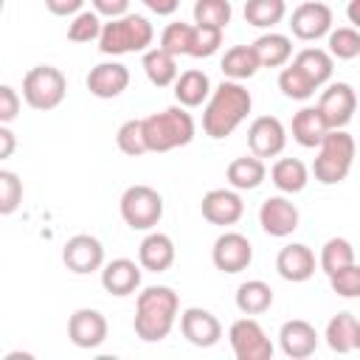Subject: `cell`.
Wrapping results in <instances>:
<instances>
[{
    "instance_id": "obj_1",
    "label": "cell",
    "mask_w": 360,
    "mask_h": 360,
    "mask_svg": "<svg viewBox=\"0 0 360 360\" xmlns=\"http://www.w3.org/2000/svg\"><path fill=\"white\" fill-rule=\"evenodd\" d=\"M253 110V96L242 82H231L225 79L222 84H217L208 98H205V110H202V132L214 141L228 138Z\"/></svg>"
},
{
    "instance_id": "obj_2",
    "label": "cell",
    "mask_w": 360,
    "mask_h": 360,
    "mask_svg": "<svg viewBox=\"0 0 360 360\" xmlns=\"http://www.w3.org/2000/svg\"><path fill=\"white\" fill-rule=\"evenodd\" d=\"M177 315H180L177 292L166 284H155V287H146L143 292H138L132 329L141 340L158 343V340L169 338L172 326L177 323Z\"/></svg>"
},
{
    "instance_id": "obj_3",
    "label": "cell",
    "mask_w": 360,
    "mask_h": 360,
    "mask_svg": "<svg viewBox=\"0 0 360 360\" xmlns=\"http://www.w3.org/2000/svg\"><path fill=\"white\" fill-rule=\"evenodd\" d=\"M143 124V141H146V152H172L180 149L186 143L194 141L197 124L191 118V112L186 107H166L160 112H152L146 118H141Z\"/></svg>"
},
{
    "instance_id": "obj_4",
    "label": "cell",
    "mask_w": 360,
    "mask_h": 360,
    "mask_svg": "<svg viewBox=\"0 0 360 360\" xmlns=\"http://www.w3.org/2000/svg\"><path fill=\"white\" fill-rule=\"evenodd\" d=\"M155 39V28L143 14H121L101 22L98 51L104 56H124V53H143Z\"/></svg>"
},
{
    "instance_id": "obj_5",
    "label": "cell",
    "mask_w": 360,
    "mask_h": 360,
    "mask_svg": "<svg viewBox=\"0 0 360 360\" xmlns=\"http://www.w3.org/2000/svg\"><path fill=\"white\" fill-rule=\"evenodd\" d=\"M315 149H318V155H315V163H312V174H315L318 183L335 186V183L349 177V172L354 166L357 143L346 129H329Z\"/></svg>"
},
{
    "instance_id": "obj_6",
    "label": "cell",
    "mask_w": 360,
    "mask_h": 360,
    "mask_svg": "<svg viewBox=\"0 0 360 360\" xmlns=\"http://www.w3.org/2000/svg\"><path fill=\"white\" fill-rule=\"evenodd\" d=\"M68 96V79L53 65H37L22 76V101L31 110H56Z\"/></svg>"
},
{
    "instance_id": "obj_7",
    "label": "cell",
    "mask_w": 360,
    "mask_h": 360,
    "mask_svg": "<svg viewBox=\"0 0 360 360\" xmlns=\"http://www.w3.org/2000/svg\"><path fill=\"white\" fill-rule=\"evenodd\" d=\"M121 219L132 231H152L163 217V197L158 188L135 183L121 194Z\"/></svg>"
},
{
    "instance_id": "obj_8",
    "label": "cell",
    "mask_w": 360,
    "mask_h": 360,
    "mask_svg": "<svg viewBox=\"0 0 360 360\" xmlns=\"http://www.w3.org/2000/svg\"><path fill=\"white\" fill-rule=\"evenodd\" d=\"M228 340H231V349H233L236 360H270L273 357V343H270L267 332L250 315L236 318L231 323Z\"/></svg>"
},
{
    "instance_id": "obj_9",
    "label": "cell",
    "mask_w": 360,
    "mask_h": 360,
    "mask_svg": "<svg viewBox=\"0 0 360 360\" xmlns=\"http://www.w3.org/2000/svg\"><path fill=\"white\" fill-rule=\"evenodd\" d=\"M315 107L323 115L329 129H346V124L354 118V110H357V93L349 82H332L318 96Z\"/></svg>"
},
{
    "instance_id": "obj_10",
    "label": "cell",
    "mask_w": 360,
    "mask_h": 360,
    "mask_svg": "<svg viewBox=\"0 0 360 360\" xmlns=\"http://www.w3.org/2000/svg\"><path fill=\"white\" fill-rule=\"evenodd\" d=\"M211 262L222 273H242L253 262V245H250V239L245 233L225 231V233L217 236V242L211 248Z\"/></svg>"
},
{
    "instance_id": "obj_11",
    "label": "cell",
    "mask_w": 360,
    "mask_h": 360,
    "mask_svg": "<svg viewBox=\"0 0 360 360\" xmlns=\"http://www.w3.org/2000/svg\"><path fill=\"white\" fill-rule=\"evenodd\" d=\"M290 31L304 42H315L326 37L332 31V8L323 0H307L295 6L290 14Z\"/></svg>"
},
{
    "instance_id": "obj_12",
    "label": "cell",
    "mask_w": 360,
    "mask_h": 360,
    "mask_svg": "<svg viewBox=\"0 0 360 360\" xmlns=\"http://www.w3.org/2000/svg\"><path fill=\"white\" fill-rule=\"evenodd\" d=\"M62 262L70 273L76 276H87V273H96L101 270L104 264V245L90 236V233H76L65 242L62 248Z\"/></svg>"
},
{
    "instance_id": "obj_13",
    "label": "cell",
    "mask_w": 360,
    "mask_h": 360,
    "mask_svg": "<svg viewBox=\"0 0 360 360\" xmlns=\"http://www.w3.org/2000/svg\"><path fill=\"white\" fill-rule=\"evenodd\" d=\"M248 146L256 158H276L287 146V129L276 115H259L248 127Z\"/></svg>"
},
{
    "instance_id": "obj_14",
    "label": "cell",
    "mask_w": 360,
    "mask_h": 360,
    "mask_svg": "<svg viewBox=\"0 0 360 360\" xmlns=\"http://www.w3.org/2000/svg\"><path fill=\"white\" fill-rule=\"evenodd\" d=\"M180 332L183 338L191 343V346H200V349H208L214 343H219L222 338V323L214 312L202 309V307H188L183 309L180 315Z\"/></svg>"
},
{
    "instance_id": "obj_15",
    "label": "cell",
    "mask_w": 360,
    "mask_h": 360,
    "mask_svg": "<svg viewBox=\"0 0 360 360\" xmlns=\"http://www.w3.org/2000/svg\"><path fill=\"white\" fill-rule=\"evenodd\" d=\"M200 211L202 217L211 222V225H236L245 214V202L239 197L236 188H211L202 194V202H200Z\"/></svg>"
},
{
    "instance_id": "obj_16",
    "label": "cell",
    "mask_w": 360,
    "mask_h": 360,
    "mask_svg": "<svg viewBox=\"0 0 360 360\" xmlns=\"http://www.w3.org/2000/svg\"><path fill=\"white\" fill-rule=\"evenodd\" d=\"M107 332H110L107 318L98 309L82 307V309H76L68 318V338L79 349H96V346H101L107 340Z\"/></svg>"
},
{
    "instance_id": "obj_17",
    "label": "cell",
    "mask_w": 360,
    "mask_h": 360,
    "mask_svg": "<svg viewBox=\"0 0 360 360\" xmlns=\"http://www.w3.org/2000/svg\"><path fill=\"white\" fill-rule=\"evenodd\" d=\"M298 222H301V214H298L295 202L287 200V197H281V194L267 197L262 202V208H259V225L270 236H278V239L281 236H290L298 228Z\"/></svg>"
},
{
    "instance_id": "obj_18",
    "label": "cell",
    "mask_w": 360,
    "mask_h": 360,
    "mask_svg": "<svg viewBox=\"0 0 360 360\" xmlns=\"http://www.w3.org/2000/svg\"><path fill=\"white\" fill-rule=\"evenodd\" d=\"M315 267H318V259L312 253V248L301 245V242H290L278 250L276 256V270L284 281H292V284H301V281H309L315 276Z\"/></svg>"
},
{
    "instance_id": "obj_19",
    "label": "cell",
    "mask_w": 360,
    "mask_h": 360,
    "mask_svg": "<svg viewBox=\"0 0 360 360\" xmlns=\"http://www.w3.org/2000/svg\"><path fill=\"white\" fill-rule=\"evenodd\" d=\"M84 84L96 98H118L129 87V68L121 62H98L90 68Z\"/></svg>"
},
{
    "instance_id": "obj_20",
    "label": "cell",
    "mask_w": 360,
    "mask_h": 360,
    "mask_svg": "<svg viewBox=\"0 0 360 360\" xmlns=\"http://www.w3.org/2000/svg\"><path fill=\"white\" fill-rule=\"evenodd\" d=\"M278 343H281V352L292 360H304L309 354H315L318 349V332L309 321L304 318H292V321H284L281 329H278Z\"/></svg>"
},
{
    "instance_id": "obj_21",
    "label": "cell",
    "mask_w": 360,
    "mask_h": 360,
    "mask_svg": "<svg viewBox=\"0 0 360 360\" xmlns=\"http://www.w3.org/2000/svg\"><path fill=\"white\" fill-rule=\"evenodd\" d=\"M101 287L110 295H132L141 287V264L132 259H112L107 264H101Z\"/></svg>"
},
{
    "instance_id": "obj_22",
    "label": "cell",
    "mask_w": 360,
    "mask_h": 360,
    "mask_svg": "<svg viewBox=\"0 0 360 360\" xmlns=\"http://www.w3.org/2000/svg\"><path fill=\"white\" fill-rule=\"evenodd\" d=\"M174 242L169 233H160V231H149L138 248V264L149 273H163L174 264Z\"/></svg>"
},
{
    "instance_id": "obj_23",
    "label": "cell",
    "mask_w": 360,
    "mask_h": 360,
    "mask_svg": "<svg viewBox=\"0 0 360 360\" xmlns=\"http://www.w3.org/2000/svg\"><path fill=\"white\" fill-rule=\"evenodd\" d=\"M326 346L338 354H352L360 349V321L354 312H338L326 323Z\"/></svg>"
},
{
    "instance_id": "obj_24",
    "label": "cell",
    "mask_w": 360,
    "mask_h": 360,
    "mask_svg": "<svg viewBox=\"0 0 360 360\" xmlns=\"http://www.w3.org/2000/svg\"><path fill=\"white\" fill-rule=\"evenodd\" d=\"M225 177H228V183H231V188H236V191H253V188H259V186L264 183L267 166H264V160L256 158V155H242V158H233V160L228 163Z\"/></svg>"
},
{
    "instance_id": "obj_25",
    "label": "cell",
    "mask_w": 360,
    "mask_h": 360,
    "mask_svg": "<svg viewBox=\"0 0 360 360\" xmlns=\"http://www.w3.org/2000/svg\"><path fill=\"white\" fill-rule=\"evenodd\" d=\"M208 93H211V79H208L205 70L191 68V70L177 73V79H174V98H177L180 107H186V110L188 107H200V104H205Z\"/></svg>"
},
{
    "instance_id": "obj_26",
    "label": "cell",
    "mask_w": 360,
    "mask_h": 360,
    "mask_svg": "<svg viewBox=\"0 0 360 360\" xmlns=\"http://www.w3.org/2000/svg\"><path fill=\"white\" fill-rule=\"evenodd\" d=\"M253 53L259 59V68H284L292 59V39L287 34L267 31L253 42Z\"/></svg>"
},
{
    "instance_id": "obj_27",
    "label": "cell",
    "mask_w": 360,
    "mask_h": 360,
    "mask_svg": "<svg viewBox=\"0 0 360 360\" xmlns=\"http://www.w3.org/2000/svg\"><path fill=\"white\" fill-rule=\"evenodd\" d=\"M292 141L304 149H315L321 143V138L329 132L323 115L318 112V107H301L295 115H292Z\"/></svg>"
},
{
    "instance_id": "obj_28",
    "label": "cell",
    "mask_w": 360,
    "mask_h": 360,
    "mask_svg": "<svg viewBox=\"0 0 360 360\" xmlns=\"http://www.w3.org/2000/svg\"><path fill=\"white\" fill-rule=\"evenodd\" d=\"M290 62H292L315 87H323V84L332 79V70H335V59H332L323 48H301Z\"/></svg>"
},
{
    "instance_id": "obj_29",
    "label": "cell",
    "mask_w": 360,
    "mask_h": 360,
    "mask_svg": "<svg viewBox=\"0 0 360 360\" xmlns=\"http://www.w3.org/2000/svg\"><path fill=\"white\" fill-rule=\"evenodd\" d=\"M270 180L281 194H298L309 183V169L298 158H278L270 166Z\"/></svg>"
},
{
    "instance_id": "obj_30",
    "label": "cell",
    "mask_w": 360,
    "mask_h": 360,
    "mask_svg": "<svg viewBox=\"0 0 360 360\" xmlns=\"http://www.w3.org/2000/svg\"><path fill=\"white\" fill-rule=\"evenodd\" d=\"M236 309L242 315H262L273 307V290L262 278H248L236 287Z\"/></svg>"
},
{
    "instance_id": "obj_31",
    "label": "cell",
    "mask_w": 360,
    "mask_h": 360,
    "mask_svg": "<svg viewBox=\"0 0 360 360\" xmlns=\"http://www.w3.org/2000/svg\"><path fill=\"white\" fill-rule=\"evenodd\" d=\"M143 73H146V79L155 84V87H169V84H174V79H177V73H180V68H177V56H172V53H166L163 48H146L143 51Z\"/></svg>"
},
{
    "instance_id": "obj_32",
    "label": "cell",
    "mask_w": 360,
    "mask_h": 360,
    "mask_svg": "<svg viewBox=\"0 0 360 360\" xmlns=\"http://www.w3.org/2000/svg\"><path fill=\"white\" fill-rule=\"evenodd\" d=\"M259 70V59L253 53V45H233L225 51L222 56V73L231 82H245L250 76H256Z\"/></svg>"
},
{
    "instance_id": "obj_33",
    "label": "cell",
    "mask_w": 360,
    "mask_h": 360,
    "mask_svg": "<svg viewBox=\"0 0 360 360\" xmlns=\"http://www.w3.org/2000/svg\"><path fill=\"white\" fill-rule=\"evenodd\" d=\"M354 262H357L354 259V245L349 239H343V236L326 239L323 248H321V256H318V267L326 276L335 273V270H340V267H346V264H354Z\"/></svg>"
},
{
    "instance_id": "obj_34",
    "label": "cell",
    "mask_w": 360,
    "mask_h": 360,
    "mask_svg": "<svg viewBox=\"0 0 360 360\" xmlns=\"http://www.w3.org/2000/svg\"><path fill=\"white\" fill-rule=\"evenodd\" d=\"M287 3L284 0H245V20L253 28H273L284 20Z\"/></svg>"
},
{
    "instance_id": "obj_35",
    "label": "cell",
    "mask_w": 360,
    "mask_h": 360,
    "mask_svg": "<svg viewBox=\"0 0 360 360\" xmlns=\"http://www.w3.org/2000/svg\"><path fill=\"white\" fill-rule=\"evenodd\" d=\"M326 53L332 56V59H343V62H349V59H354V56H360V31L354 28V25H340V28H332L329 34H326Z\"/></svg>"
},
{
    "instance_id": "obj_36",
    "label": "cell",
    "mask_w": 360,
    "mask_h": 360,
    "mask_svg": "<svg viewBox=\"0 0 360 360\" xmlns=\"http://www.w3.org/2000/svg\"><path fill=\"white\" fill-rule=\"evenodd\" d=\"M278 90H281L287 98H292V101H307V98L315 96L318 87H315L292 62H287V65L281 68V73H278Z\"/></svg>"
},
{
    "instance_id": "obj_37",
    "label": "cell",
    "mask_w": 360,
    "mask_h": 360,
    "mask_svg": "<svg viewBox=\"0 0 360 360\" xmlns=\"http://www.w3.org/2000/svg\"><path fill=\"white\" fill-rule=\"evenodd\" d=\"M231 17H233V8L228 0H197L194 3V22L197 25H211V28L225 31Z\"/></svg>"
},
{
    "instance_id": "obj_38",
    "label": "cell",
    "mask_w": 360,
    "mask_h": 360,
    "mask_svg": "<svg viewBox=\"0 0 360 360\" xmlns=\"http://www.w3.org/2000/svg\"><path fill=\"white\" fill-rule=\"evenodd\" d=\"M191 34H194V25L191 22H169L163 31H160V45L166 53L172 56H188V48H191Z\"/></svg>"
},
{
    "instance_id": "obj_39",
    "label": "cell",
    "mask_w": 360,
    "mask_h": 360,
    "mask_svg": "<svg viewBox=\"0 0 360 360\" xmlns=\"http://www.w3.org/2000/svg\"><path fill=\"white\" fill-rule=\"evenodd\" d=\"M115 143H118V149H121L124 155H129V158L146 155V141H143V124H141V118L124 121V124L118 127V132H115Z\"/></svg>"
},
{
    "instance_id": "obj_40",
    "label": "cell",
    "mask_w": 360,
    "mask_h": 360,
    "mask_svg": "<svg viewBox=\"0 0 360 360\" xmlns=\"http://www.w3.org/2000/svg\"><path fill=\"white\" fill-rule=\"evenodd\" d=\"M22 205V180L17 172L0 169V217L14 214Z\"/></svg>"
},
{
    "instance_id": "obj_41",
    "label": "cell",
    "mask_w": 360,
    "mask_h": 360,
    "mask_svg": "<svg viewBox=\"0 0 360 360\" xmlns=\"http://www.w3.org/2000/svg\"><path fill=\"white\" fill-rule=\"evenodd\" d=\"M101 34V17L96 11H76L68 22V39L70 42H93Z\"/></svg>"
},
{
    "instance_id": "obj_42",
    "label": "cell",
    "mask_w": 360,
    "mask_h": 360,
    "mask_svg": "<svg viewBox=\"0 0 360 360\" xmlns=\"http://www.w3.org/2000/svg\"><path fill=\"white\" fill-rule=\"evenodd\" d=\"M222 45V31L219 28H211V25H197L194 22V34H191V48H188V56L194 59H205V56H214Z\"/></svg>"
},
{
    "instance_id": "obj_43",
    "label": "cell",
    "mask_w": 360,
    "mask_h": 360,
    "mask_svg": "<svg viewBox=\"0 0 360 360\" xmlns=\"http://www.w3.org/2000/svg\"><path fill=\"white\" fill-rule=\"evenodd\" d=\"M329 284L340 298H357L360 295V267H357V262L329 273Z\"/></svg>"
},
{
    "instance_id": "obj_44",
    "label": "cell",
    "mask_w": 360,
    "mask_h": 360,
    "mask_svg": "<svg viewBox=\"0 0 360 360\" xmlns=\"http://www.w3.org/2000/svg\"><path fill=\"white\" fill-rule=\"evenodd\" d=\"M20 107H22L20 93L8 84H0V124H11L20 115Z\"/></svg>"
},
{
    "instance_id": "obj_45",
    "label": "cell",
    "mask_w": 360,
    "mask_h": 360,
    "mask_svg": "<svg viewBox=\"0 0 360 360\" xmlns=\"http://www.w3.org/2000/svg\"><path fill=\"white\" fill-rule=\"evenodd\" d=\"M90 3H93V11L98 17H107V20L129 11V0H90Z\"/></svg>"
},
{
    "instance_id": "obj_46",
    "label": "cell",
    "mask_w": 360,
    "mask_h": 360,
    "mask_svg": "<svg viewBox=\"0 0 360 360\" xmlns=\"http://www.w3.org/2000/svg\"><path fill=\"white\" fill-rule=\"evenodd\" d=\"M84 0H45V8L53 17H73L76 11H82Z\"/></svg>"
},
{
    "instance_id": "obj_47",
    "label": "cell",
    "mask_w": 360,
    "mask_h": 360,
    "mask_svg": "<svg viewBox=\"0 0 360 360\" xmlns=\"http://www.w3.org/2000/svg\"><path fill=\"white\" fill-rule=\"evenodd\" d=\"M152 14H158V17H169V14H174L177 8H180V0H141Z\"/></svg>"
},
{
    "instance_id": "obj_48",
    "label": "cell",
    "mask_w": 360,
    "mask_h": 360,
    "mask_svg": "<svg viewBox=\"0 0 360 360\" xmlns=\"http://www.w3.org/2000/svg\"><path fill=\"white\" fill-rule=\"evenodd\" d=\"M14 149H17V135H14L6 124H0V160L11 158V155H14Z\"/></svg>"
},
{
    "instance_id": "obj_49",
    "label": "cell",
    "mask_w": 360,
    "mask_h": 360,
    "mask_svg": "<svg viewBox=\"0 0 360 360\" xmlns=\"http://www.w3.org/2000/svg\"><path fill=\"white\" fill-rule=\"evenodd\" d=\"M357 6H360V0H349V22L357 28L360 25V14H357Z\"/></svg>"
},
{
    "instance_id": "obj_50",
    "label": "cell",
    "mask_w": 360,
    "mask_h": 360,
    "mask_svg": "<svg viewBox=\"0 0 360 360\" xmlns=\"http://www.w3.org/2000/svg\"><path fill=\"white\" fill-rule=\"evenodd\" d=\"M3 6H6V0H0V14H3Z\"/></svg>"
}]
</instances>
